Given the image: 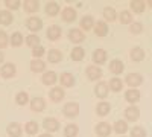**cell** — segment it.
I'll use <instances>...</instances> for the list:
<instances>
[{
	"mask_svg": "<svg viewBox=\"0 0 152 137\" xmlns=\"http://www.w3.org/2000/svg\"><path fill=\"white\" fill-rule=\"evenodd\" d=\"M62 114L69 119H75L79 114V104L78 102H67L62 107Z\"/></svg>",
	"mask_w": 152,
	"mask_h": 137,
	"instance_id": "1",
	"label": "cell"
},
{
	"mask_svg": "<svg viewBox=\"0 0 152 137\" xmlns=\"http://www.w3.org/2000/svg\"><path fill=\"white\" fill-rule=\"evenodd\" d=\"M17 73V67L14 63H3L2 67H0V76L5 78V79H9V78H14Z\"/></svg>",
	"mask_w": 152,
	"mask_h": 137,
	"instance_id": "2",
	"label": "cell"
},
{
	"mask_svg": "<svg viewBox=\"0 0 152 137\" xmlns=\"http://www.w3.org/2000/svg\"><path fill=\"white\" fill-rule=\"evenodd\" d=\"M26 28H28L32 34H37L38 31L43 29V20H41L40 17L31 15V17L26 20Z\"/></svg>",
	"mask_w": 152,
	"mask_h": 137,
	"instance_id": "3",
	"label": "cell"
},
{
	"mask_svg": "<svg viewBox=\"0 0 152 137\" xmlns=\"http://www.w3.org/2000/svg\"><path fill=\"white\" fill-rule=\"evenodd\" d=\"M61 18L66 23H73L78 18V12H76V9L73 6H66V8L61 9Z\"/></svg>",
	"mask_w": 152,
	"mask_h": 137,
	"instance_id": "4",
	"label": "cell"
},
{
	"mask_svg": "<svg viewBox=\"0 0 152 137\" xmlns=\"http://www.w3.org/2000/svg\"><path fill=\"white\" fill-rule=\"evenodd\" d=\"M85 75H87V78L90 79V81H97L102 78V69H100L99 66H94V64H90V66H87L85 69Z\"/></svg>",
	"mask_w": 152,
	"mask_h": 137,
	"instance_id": "5",
	"label": "cell"
},
{
	"mask_svg": "<svg viewBox=\"0 0 152 137\" xmlns=\"http://www.w3.org/2000/svg\"><path fill=\"white\" fill-rule=\"evenodd\" d=\"M59 120L58 119H55V117H46L44 120H43V128L46 130V133H49V134H52V133H56L58 130H59Z\"/></svg>",
	"mask_w": 152,
	"mask_h": 137,
	"instance_id": "6",
	"label": "cell"
},
{
	"mask_svg": "<svg viewBox=\"0 0 152 137\" xmlns=\"http://www.w3.org/2000/svg\"><path fill=\"white\" fill-rule=\"evenodd\" d=\"M91 58H93L94 66H102V64L107 63L108 53H107V51H104V49H96V51L93 52V55H91Z\"/></svg>",
	"mask_w": 152,
	"mask_h": 137,
	"instance_id": "7",
	"label": "cell"
},
{
	"mask_svg": "<svg viewBox=\"0 0 152 137\" xmlns=\"http://www.w3.org/2000/svg\"><path fill=\"white\" fill-rule=\"evenodd\" d=\"M56 81H58V75H56L53 70H47V72H44V73L41 75V82H43L44 85H47V87L55 85Z\"/></svg>",
	"mask_w": 152,
	"mask_h": 137,
	"instance_id": "8",
	"label": "cell"
},
{
	"mask_svg": "<svg viewBox=\"0 0 152 137\" xmlns=\"http://www.w3.org/2000/svg\"><path fill=\"white\" fill-rule=\"evenodd\" d=\"M108 92H110V87H108V82L105 81H99L94 87V95L99 99H105L108 96Z\"/></svg>",
	"mask_w": 152,
	"mask_h": 137,
	"instance_id": "9",
	"label": "cell"
},
{
	"mask_svg": "<svg viewBox=\"0 0 152 137\" xmlns=\"http://www.w3.org/2000/svg\"><path fill=\"white\" fill-rule=\"evenodd\" d=\"M138 117H140V110H138V107L129 105L128 108L125 110V119H126V122H135V120H138Z\"/></svg>",
	"mask_w": 152,
	"mask_h": 137,
	"instance_id": "10",
	"label": "cell"
},
{
	"mask_svg": "<svg viewBox=\"0 0 152 137\" xmlns=\"http://www.w3.org/2000/svg\"><path fill=\"white\" fill-rule=\"evenodd\" d=\"M111 131H113V128L110 127L108 122H99L94 128V133L97 134V137H108L111 134Z\"/></svg>",
	"mask_w": 152,
	"mask_h": 137,
	"instance_id": "11",
	"label": "cell"
},
{
	"mask_svg": "<svg viewBox=\"0 0 152 137\" xmlns=\"http://www.w3.org/2000/svg\"><path fill=\"white\" fill-rule=\"evenodd\" d=\"M125 82L128 84L131 89H135V87H138V85L143 82V76H142L140 73H129V75H126Z\"/></svg>",
	"mask_w": 152,
	"mask_h": 137,
	"instance_id": "12",
	"label": "cell"
},
{
	"mask_svg": "<svg viewBox=\"0 0 152 137\" xmlns=\"http://www.w3.org/2000/svg\"><path fill=\"white\" fill-rule=\"evenodd\" d=\"M93 31H94V35L96 37H107L108 35V24L104 21V20H97L96 23H94V28H93Z\"/></svg>",
	"mask_w": 152,
	"mask_h": 137,
	"instance_id": "13",
	"label": "cell"
},
{
	"mask_svg": "<svg viewBox=\"0 0 152 137\" xmlns=\"http://www.w3.org/2000/svg\"><path fill=\"white\" fill-rule=\"evenodd\" d=\"M69 40H70L72 43H75V44H81V43L85 40V34H84L81 29H78V28L70 29V31H69Z\"/></svg>",
	"mask_w": 152,
	"mask_h": 137,
	"instance_id": "14",
	"label": "cell"
},
{
	"mask_svg": "<svg viewBox=\"0 0 152 137\" xmlns=\"http://www.w3.org/2000/svg\"><path fill=\"white\" fill-rule=\"evenodd\" d=\"M59 79V84L62 85V87H66V89H70V87H73L75 85V82H76V79H75V76L70 73V72H64V73H61V76L58 78Z\"/></svg>",
	"mask_w": 152,
	"mask_h": 137,
	"instance_id": "15",
	"label": "cell"
},
{
	"mask_svg": "<svg viewBox=\"0 0 152 137\" xmlns=\"http://www.w3.org/2000/svg\"><path fill=\"white\" fill-rule=\"evenodd\" d=\"M49 96H50V99H52V102H61L66 96V92H64L62 87H52L50 92H49Z\"/></svg>",
	"mask_w": 152,
	"mask_h": 137,
	"instance_id": "16",
	"label": "cell"
},
{
	"mask_svg": "<svg viewBox=\"0 0 152 137\" xmlns=\"http://www.w3.org/2000/svg\"><path fill=\"white\" fill-rule=\"evenodd\" d=\"M61 34H62V29L56 24H52V26H49V29L46 31V35H47V40L50 41H56L61 38Z\"/></svg>",
	"mask_w": 152,
	"mask_h": 137,
	"instance_id": "17",
	"label": "cell"
},
{
	"mask_svg": "<svg viewBox=\"0 0 152 137\" xmlns=\"http://www.w3.org/2000/svg\"><path fill=\"white\" fill-rule=\"evenodd\" d=\"M29 105H31V110L34 113H41L46 108V101L43 97H34V99H31Z\"/></svg>",
	"mask_w": 152,
	"mask_h": 137,
	"instance_id": "18",
	"label": "cell"
},
{
	"mask_svg": "<svg viewBox=\"0 0 152 137\" xmlns=\"http://www.w3.org/2000/svg\"><path fill=\"white\" fill-rule=\"evenodd\" d=\"M140 92H138L137 89H129V90H126L125 92V99L128 101L131 105H135L138 101H140Z\"/></svg>",
	"mask_w": 152,
	"mask_h": 137,
	"instance_id": "19",
	"label": "cell"
},
{
	"mask_svg": "<svg viewBox=\"0 0 152 137\" xmlns=\"http://www.w3.org/2000/svg\"><path fill=\"white\" fill-rule=\"evenodd\" d=\"M6 133L9 137H21V133H23V128L20 123L17 122H11L9 125L6 127Z\"/></svg>",
	"mask_w": 152,
	"mask_h": 137,
	"instance_id": "20",
	"label": "cell"
},
{
	"mask_svg": "<svg viewBox=\"0 0 152 137\" xmlns=\"http://www.w3.org/2000/svg\"><path fill=\"white\" fill-rule=\"evenodd\" d=\"M47 61L50 64H58L62 61V52L58 49H50L47 52Z\"/></svg>",
	"mask_w": 152,
	"mask_h": 137,
	"instance_id": "21",
	"label": "cell"
},
{
	"mask_svg": "<svg viewBox=\"0 0 152 137\" xmlns=\"http://www.w3.org/2000/svg\"><path fill=\"white\" fill-rule=\"evenodd\" d=\"M94 18L91 17V15H84L82 18H81V21H79V26H81V31L84 32H87V31H90V29H93L94 28Z\"/></svg>",
	"mask_w": 152,
	"mask_h": 137,
	"instance_id": "22",
	"label": "cell"
},
{
	"mask_svg": "<svg viewBox=\"0 0 152 137\" xmlns=\"http://www.w3.org/2000/svg\"><path fill=\"white\" fill-rule=\"evenodd\" d=\"M44 11H46V14L49 17H55V15L59 14L61 8H59V3L58 2H47L46 6H44Z\"/></svg>",
	"mask_w": 152,
	"mask_h": 137,
	"instance_id": "23",
	"label": "cell"
},
{
	"mask_svg": "<svg viewBox=\"0 0 152 137\" xmlns=\"http://www.w3.org/2000/svg\"><path fill=\"white\" fill-rule=\"evenodd\" d=\"M70 58H72V61H75V63H79V61H82V59L85 58V49L81 47V46L73 47V51L70 52Z\"/></svg>",
	"mask_w": 152,
	"mask_h": 137,
	"instance_id": "24",
	"label": "cell"
},
{
	"mask_svg": "<svg viewBox=\"0 0 152 137\" xmlns=\"http://www.w3.org/2000/svg\"><path fill=\"white\" fill-rule=\"evenodd\" d=\"M125 70V64H123V61H120V59H113V61H110V72L113 73V75H120L122 72Z\"/></svg>",
	"mask_w": 152,
	"mask_h": 137,
	"instance_id": "25",
	"label": "cell"
},
{
	"mask_svg": "<svg viewBox=\"0 0 152 137\" xmlns=\"http://www.w3.org/2000/svg\"><path fill=\"white\" fill-rule=\"evenodd\" d=\"M12 21H14V15H12L11 11H8V9L0 11V24L2 26H9Z\"/></svg>",
	"mask_w": 152,
	"mask_h": 137,
	"instance_id": "26",
	"label": "cell"
},
{
	"mask_svg": "<svg viewBox=\"0 0 152 137\" xmlns=\"http://www.w3.org/2000/svg\"><path fill=\"white\" fill-rule=\"evenodd\" d=\"M29 67H31V72H34V73H44L46 72V63L43 59H32Z\"/></svg>",
	"mask_w": 152,
	"mask_h": 137,
	"instance_id": "27",
	"label": "cell"
},
{
	"mask_svg": "<svg viewBox=\"0 0 152 137\" xmlns=\"http://www.w3.org/2000/svg\"><path fill=\"white\" fill-rule=\"evenodd\" d=\"M23 8L28 14H34V12H37L38 9H40V3H38L37 0H24Z\"/></svg>",
	"mask_w": 152,
	"mask_h": 137,
	"instance_id": "28",
	"label": "cell"
},
{
	"mask_svg": "<svg viewBox=\"0 0 152 137\" xmlns=\"http://www.w3.org/2000/svg\"><path fill=\"white\" fill-rule=\"evenodd\" d=\"M129 56H131V59L134 61V63H140V61H143L145 59V51L142 47H134V49H131V53H129Z\"/></svg>",
	"mask_w": 152,
	"mask_h": 137,
	"instance_id": "29",
	"label": "cell"
},
{
	"mask_svg": "<svg viewBox=\"0 0 152 137\" xmlns=\"http://www.w3.org/2000/svg\"><path fill=\"white\" fill-rule=\"evenodd\" d=\"M23 43H24V37H23L21 32H14L9 37V44L12 47H20Z\"/></svg>",
	"mask_w": 152,
	"mask_h": 137,
	"instance_id": "30",
	"label": "cell"
},
{
	"mask_svg": "<svg viewBox=\"0 0 152 137\" xmlns=\"http://www.w3.org/2000/svg\"><path fill=\"white\" fill-rule=\"evenodd\" d=\"M110 110H111V105L107 102V101H100L97 105H96V113H97V116H107L108 113H110Z\"/></svg>",
	"mask_w": 152,
	"mask_h": 137,
	"instance_id": "31",
	"label": "cell"
},
{
	"mask_svg": "<svg viewBox=\"0 0 152 137\" xmlns=\"http://www.w3.org/2000/svg\"><path fill=\"white\" fill-rule=\"evenodd\" d=\"M24 43H26L31 49H34L37 46H41V40H40V37H38L37 34H31L28 37H24Z\"/></svg>",
	"mask_w": 152,
	"mask_h": 137,
	"instance_id": "32",
	"label": "cell"
},
{
	"mask_svg": "<svg viewBox=\"0 0 152 137\" xmlns=\"http://www.w3.org/2000/svg\"><path fill=\"white\" fill-rule=\"evenodd\" d=\"M108 87H110L111 92H116V93H117V92H120V90L123 89V81H122L120 78H117V76H114V78L110 79Z\"/></svg>",
	"mask_w": 152,
	"mask_h": 137,
	"instance_id": "33",
	"label": "cell"
},
{
	"mask_svg": "<svg viewBox=\"0 0 152 137\" xmlns=\"http://www.w3.org/2000/svg\"><path fill=\"white\" fill-rule=\"evenodd\" d=\"M129 6H131V11H134V14H142L146 8V3L145 0H132Z\"/></svg>",
	"mask_w": 152,
	"mask_h": 137,
	"instance_id": "34",
	"label": "cell"
},
{
	"mask_svg": "<svg viewBox=\"0 0 152 137\" xmlns=\"http://www.w3.org/2000/svg\"><path fill=\"white\" fill-rule=\"evenodd\" d=\"M31 102V99H29V95L26 92H18L15 95V104L20 105V107H24V105H28Z\"/></svg>",
	"mask_w": 152,
	"mask_h": 137,
	"instance_id": "35",
	"label": "cell"
},
{
	"mask_svg": "<svg viewBox=\"0 0 152 137\" xmlns=\"http://www.w3.org/2000/svg\"><path fill=\"white\" fill-rule=\"evenodd\" d=\"M79 134V127L76 123H69L64 128V137H76Z\"/></svg>",
	"mask_w": 152,
	"mask_h": 137,
	"instance_id": "36",
	"label": "cell"
},
{
	"mask_svg": "<svg viewBox=\"0 0 152 137\" xmlns=\"http://www.w3.org/2000/svg\"><path fill=\"white\" fill-rule=\"evenodd\" d=\"M104 18H105V23H107V21H114V20L117 18L116 9L111 8V6H105V8H104Z\"/></svg>",
	"mask_w": 152,
	"mask_h": 137,
	"instance_id": "37",
	"label": "cell"
},
{
	"mask_svg": "<svg viewBox=\"0 0 152 137\" xmlns=\"http://www.w3.org/2000/svg\"><path fill=\"white\" fill-rule=\"evenodd\" d=\"M38 130H40V127H38V123L35 120H29L26 125H24V133L29 134V136H35L38 133Z\"/></svg>",
	"mask_w": 152,
	"mask_h": 137,
	"instance_id": "38",
	"label": "cell"
},
{
	"mask_svg": "<svg viewBox=\"0 0 152 137\" xmlns=\"http://www.w3.org/2000/svg\"><path fill=\"white\" fill-rule=\"evenodd\" d=\"M128 123H126V120H117L116 123H114V131H116L117 134L123 136L126 131H128Z\"/></svg>",
	"mask_w": 152,
	"mask_h": 137,
	"instance_id": "39",
	"label": "cell"
},
{
	"mask_svg": "<svg viewBox=\"0 0 152 137\" xmlns=\"http://www.w3.org/2000/svg\"><path fill=\"white\" fill-rule=\"evenodd\" d=\"M119 20H120V23H123V24H131V23H132V14H131L128 9H125V11L120 12Z\"/></svg>",
	"mask_w": 152,
	"mask_h": 137,
	"instance_id": "40",
	"label": "cell"
},
{
	"mask_svg": "<svg viewBox=\"0 0 152 137\" xmlns=\"http://www.w3.org/2000/svg\"><path fill=\"white\" fill-rule=\"evenodd\" d=\"M8 11H17L21 6V0H5Z\"/></svg>",
	"mask_w": 152,
	"mask_h": 137,
	"instance_id": "41",
	"label": "cell"
},
{
	"mask_svg": "<svg viewBox=\"0 0 152 137\" xmlns=\"http://www.w3.org/2000/svg\"><path fill=\"white\" fill-rule=\"evenodd\" d=\"M131 137H146V130L143 128V127H134V128H131Z\"/></svg>",
	"mask_w": 152,
	"mask_h": 137,
	"instance_id": "42",
	"label": "cell"
},
{
	"mask_svg": "<svg viewBox=\"0 0 152 137\" xmlns=\"http://www.w3.org/2000/svg\"><path fill=\"white\" fill-rule=\"evenodd\" d=\"M46 53V49L43 47V46H37V47H34L32 49V56H34V59H41V56Z\"/></svg>",
	"mask_w": 152,
	"mask_h": 137,
	"instance_id": "43",
	"label": "cell"
},
{
	"mask_svg": "<svg viewBox=\"0 0 152 137\" xmlns=\"http://www.w3.org/2000/svg\"><path fill=\"white\" fill-rule=\"evenodd\" d=\"M9 44V37L5 31H0V51H3L5 47H8Z\"/></svg>",
	"mask_w": 152,
	"mask_h": 137,
	"instance_id": "44",
	"label": "cell"
},
{
	"mask_svg": "<svg viewBox=\"0 0 152 137\" xmlns=\"http://www.w3.org/2000/svg\"><path fill=\"white\" fill-rule=\"evenodd\" d=\"M129 32H131V34H142V32H143V24H142L140 21L131 23V26H129Z\"/></svg>",
	"mask_w": 152,
	"mask_h": 137,
	"instance_id": "45",
	"label": "cell"
},
{
	"mask_svg": "<svg viewBox=\"0 0 152 137\" xmlns=\"http://www.w3.org/2000/svg\"><path fill=\"white\" fill-rule=\"evenodd\" d=\"M3 61H5V55H3V52H2V51H0V64H2Z\"/></svg>",
	"mask_w": 152,
	"mask_h": 137,
	"instance_id": "46",
	"label": "cell"
},
{
	"mask_svg": "<svg viewBox=\"0 0 152 137\" xmlns=\"http://www.w3.org/2000/svg\"><path fill=\"white\" fill-rule=\"evenodd\" d=\"M38 137H53L52 134H49V133H44V134H40Z\"/></svg>",
	"mask_w": 152,
	"mask_h": 137,
	"instance_id": "47",
	"label": "cell"
},
{
	"mask_svg": "<svg viewBox=\"0 0 152 137\" xmlns=\"http://www.w3.org/2000/svg\"><path fill=\"white\" fill-rule=\"evenodd\" d=\"M148 5H149V6L152 8V0H148Z\"/></svg>",
	"mask_w": 152,
	"mask_h": 137,
	"instance_id": "48",
	"label": "cell"
},
{
	"mask_svg": "<svg viewBox=\"0 0 152 137\" xmlns=\"http://www.w3.org/2000/svg\"><path fill=\"white\" fill-rule=\"evenodd\" d=\"M122 137H125V136H122Z\"/></svg>",
	"mask_w": 152,
	"mask_h": 137,
	"instance_id": "49",
	"label": "cell"
}]
</instances>
